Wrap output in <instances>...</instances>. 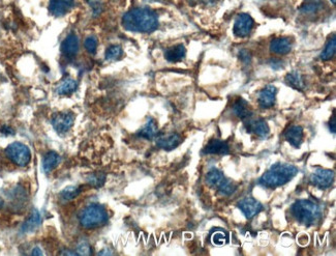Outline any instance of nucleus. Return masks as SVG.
I'll return each mask as SVG.
<instances>
[{
    "mask_svg": "<svg viewBox=\"0 0 336 256\" xmlns=\"http://www.w3.org/2000/svg\"><path fill=\"white\" fill-rule=\"evenodd\" d=\"M43 252L39 250V248H34V250L32 251V255H41Z\"/></svg>",
    "mask_w": 336,
    "mask_h": 256,
    "instance_id": "obj_38",
    "label": "nucleus"
},
{
    "mask_svg": "<svg viewBox=\"0 0 336 256\" xmlns=\"http://www.w3.org/2000/svg\"><path fill=\"white\" fill-rule=\"evenodd\" d=\"M181 142H182L181 136L176 133H173L157 138L156 145L164 150H172L176 148Z\"/></svg>",
    "mask_w": 336,
    "mask_h": 256,
    "instance_id": "obj_16",
    "label": "nucleus"
},
{
    "mask_svg": "<svg viewBox=\"0 0 336 256\" xmlns=\"http://www.w3.org/2000/svg\"><path fill=\"white\" fill-rule=\"evenodd\" d=\"M108 221V213L99 204H90L80 215V223L84 228L92 229L103 225Z\"/></svg>",
    "mask_w": 336,
    "mask_h": 256,
    "instance_id": "obj_4",
    "label": "nucleus"
},
{
    "mask_svg": "<svg viewBox=\"0 0 336 256\" xmlns=\"http://www.w3.org/2000/svg\"><path fill=\"white\" fill-rule=\"evenodd\" d=\"M331 2H332V4H334V5H335V0H331Z\"/></svg>",
    "mask_w": 336,
    "mask_h": 256,
    "instance_id": "obj_40",
    "label": "nucleus"
},
{
    "mask_svg": "<svg viewBox=\"0 0 336 256\" xmlns=\"http://www.w3.org/2000/svg\"><path fill=\"white\" fill-rule=\"evenodd\" d=\"M80 193V189L75 187V186H70V187H67L66 189L62 190L61 192V196L67 199V200H71L75 197H77Z\"/></svg>",
    "mask_w": 336,
    "mask_h": 256,
    "instance_id": "obj_30",
    "label": "nucleus"
},
{
    "mask_svg": "<svg viewBox=\"0 0 336 256\" xmlns=\"http://www.w3.org/2000/svg\"><path fill=\"white\" fill-rule=\"evenodd\" d=\"M207 183L216 188L221 194L223 195H231L233 194L237 187L234 183H232L229 179H227L220 170L218 169H212L207 173L206 176Z\"/></svg>",
    "mask_w": 336,
    "mask_h": 256,
    "instance_id": "obj_5",
    "label": "nucleus"
},
{
    "mask_svg": "<svg viewBox=\"0 0 336 256\" xmlns=\"http://www.w3.org/2000/svg\"><path fill=\"white\" fill-rule=\"evenodd\" d=\"M285 82L287 83V85H289L295 89H303V87H304L303 78L298 72L289 73L285 78Z\"/></svg>",
    "mask_w": 336,
    "mask_h": 256,
    "instance_id": "obj_25",
    "label": "nucleus"
},
{
    "mask_svg": "<svg viewBox=\"0 0 336 256\" xmlns=\"http://www.w3.org/2000/svg\"><path fill=\"white\" fill-rule=\"evenodd\" d=\"M334 176V171L319 168L310 175V183L320 189H327L333 184Z\"/></svg>",
    "mask_w": 336,
    "mask_h": 256,
    "instance_id": "obj_9",
    "label": "nucleus"
},
{
    "mask_svg": "<svg viewBox=\"0 0 336 256\" xmlns=\"http://www.w3.org/2000/svg\"><path fill=\"white\" fill-rule=\"evenodd\" d=\"M255 21L251 18L250 15L248 14H240L237 16L234 27H233V32L236 36L238 37H246L250 34L253 28H254Z\"/></svg>",
    "mask_w": 336,
    "mask_h": 256,
    "instance_id": "obj_7",
    "label": "nucleus"
},
{
    "mask_svg": "<svg viewBox=\"0 0 336 256\" xmlns=\"http://www.w3.org/2000/svg\"><path fill=\"white\" fill-rule=\"evenodd\" d=\"M74 122H75V114L71 111L56 113L52 119L53 128L59 134H64L68 132L74 125Z\"/></svg>",
    "mask_w": 336,
    "mask_h": 256,
    "instance_id": "obj_8",
    "label": "nucleus"
},
{
    "mask_svg": "<svg viewBox=\"0 0 336 256\" xmlns=\"http://www.w3.org/2000/svg\"><path fill=\"white\" fill-rule=\"evenodd\" d=\"M228 241V235L226 232H215L212 235V243L215 245H223Z\"/></svg>",
    "mask_w": 336,
    "mask_h": 256,
    "instance_id": "obj_31",
    "label": "nucleus"
},
{
    "mask_svg": "<svg viewBox=\"0 0 336 256\" xmlns=\"http://www.w3.org/2000/svg\"><path fill=\"white\" fill-rule=\"evenodd\" d=\"M233 112L236 116H238L241 120H248V119H250V115H251L249 105L247 102L243 99H238L235 102L233 105Z\"/></svg>",
    "mask_w": 336,
    "mask_h": 256,
    "instance_id": "obj_20",
    "label": "nucleus"
},
{
    "mask_svg": "<svg viewBox=\"0 0 336 256\" xmlns=\"http://www.w3.org/2000/svg\"><path fill=\"white\" fill-rule=\"evenodd\" d=\"M157 131H158V129H157V125H156L155 121L152 119H148L147 123L144 125V127L139 132V135L145 139H152L156 136Z\"/></svg>",
    "mask_w": 336,
    "mask_h": 256,
    "instance_id": "obj_23",
    "label": "nucleus"
},
{
    "mask_svg": "<svg viewBox=\"0 0 336 256\" xmlns=\"http://www.w3.org/2000/svg\"><path fill=\"white\" fill-rule=\"evenodd\" d=\"M186 55V49L182 44L167 48L164 51V58L170 63L181 62Z\"/></svg>",
    "mask_w": 336,
    "mask_h": 256,
    "instance_id": "obj_18",
    "label": "nucleus"
},
{
    "mask_svg": "<svg viewBox=\"0 0 336 256\" xmlns=\"http://www.w3.org/2000/svg\"><path fill=\"white\" fill-rule=\"evenodd\" d=\"M277 88L274 85H267L259 93V105L263 109H268L274 106L276 100Z\"/></svg>",
    "mask_w": 336,
    "mask_h": 256,
    "instance_id": "obj_12",
    "label": "nucleus"
},
{
    "mask_svg": "<svg viewBox=\"0 0 336 256\" xmlns=\"http://www.w3.org/2000/svg\"><path fill=\"white\" fill-rule=\"evenodd\" d=\"M321 9V4L318 2H308L301 7V11L305 14L317 13Z\"/></svg>",
    "mask_w": 336,
    "mask_h": 256,
    "instance_id": "obj_29",
    "label": "nucleus"
},
{
    "mask_svg": "<svg viewBox=\"0 0 336 256\" xmlns=\"http://www.w3.org/2000/svg\"><path fill=\"white\" fill-rule=\"evenodd\" d=\"M238 208L240 209V211L243 213V215L247 219L254 218L256 215H258L263 210L262 203L253 197L243 198L238 203Z\"/></svg>",
    "mask_w": 336,
    "mask_h": 256,
    "instance_id": "obj_11",
    "label": "nucleus"
},
{
    "mask_svg": "<svg viewBox=\"0 0 336 256\" xmlns=\"http://www.w3.org/2000/svg\"><path fill=\"white\" fill-rule=\"evenodd\" d=\"M76 6L75 0H50L49 12L52 16L59 18L70 13Z\"/></svg>",
    "mask_w": 336,
    "mask_h": 256,
    "instance_id": "obj_10",
    "label": "nucleus"
},
{
    "mask_svg": "<svg viewBox=\"0 0 336 256\" xmlns=\"http://www.w3.org/2000/svg\"><path fill=\"white\" fill-rule=\"evenodd\" d=\"M335 116L333 115L332 116V122L330 121V123H329V127H330V131L332 132V133H335V131H336V126H335V124H336V122H335Z\"/></svg>",
    "mask_w": 336,
    "mask_h": 256,
    "instance_id": "obj_36",
    "label": "nucleus"
},
{
    "mask_svg": "<svg viewBox=\"0 0 336 256\" xmlns=\"http://www.w3.org/2000/svg\"><path fill=\"white\" fill-rule=\"evenodd\" d=\"M335 51H336V40H335V34H333L332 38L328 41L325 49L323 50V52L321 54V60L322 61L331 60L335 54Z\"/></svg>",
    "mask_w": 336,
    "mask_h": 256,
    "instance_id": "obj_26",
    "label": "nucleus"
},
{
    "mask_svg": "<svg viewBox=\"0 0 336 256\" xmlns=\"http://www.w3.org/2000/svg\"><path fill=\"white\" fill-rule=\"evenodd\" d=\"M218 2V0H202V3H204L205 5H208V6H210V5H214V4H216Z\"/></svg>",
    "mask_w": 336,
    "mask_h": 256,
    "instance_id": "obj_37",
    "label": "nucleus"
},
{
    "mask_svg": "<svg viewBox=\"0 0 336 256\" xmlns=\"http://www.w3.org/2000/svg\"><path fill=\"white\" fill-rule=\"evenodd\" d=\"M291 213L298 223L304 226H311L321 217V210L317 203L311 200H297L291 208Z\"/></svg>",
    "mask_w": 336,
    "mask_h": 256,
    "instance_id": "obj_3",
    "label": "nucleus"
},
{
    "mask_svg": "<svg viewBox=\"0 0 336 256\" xmlns=\"http://www.w3.org/2000/svg\"><path fill=\"white\" fill-rule=\"evenodd\" d=\"M78 254H81V255H90L91 254V251H90V247L88 244L84 243L82 245L79 246V252Z\"/></svg>",
    "mask_w": 336,
    "mask_h": 256,
    "instance_id": "obj_35",
    "label": "nucleus"
},
{
    "mask_svg": "<svg viewBox=\"0 0 336 256\" xmlns=\"http://www.w3.org/2000/svg\"><path fill=\"white\" fill-rule=\"evenodd\" d=\"M203 151L206 155H228L230 152V146L226 141L212 139L207 143Z\"/></svg>",
    "mask_w": 336,
    "mask_h": 256,
    "instance_id": "obj_13",
    "label": "nucleus"
},
{
    "mask_svg": "<svg viewBox=\"0 0 336 256\" xmlns=\"http://www.w3.org/2000/svg\"><path fill=\"white\" fill-rule=\"evenodd\" d=\"M7 156L18 166H27L31 160V152L27 145L21 142H14L10 144L7 149Z\"/></svg>",
    "mask_w": 336,
    "mask_h": 256,
    "instance_id": "obj_6",
    "label": "nucleus"
},
{
    "mask_svg": "<svg viewBox=\"0 0 336 256\" xmlns=\"http://www.w3.org/2000/svg\"><path fill=\"white\" fill-rule=\"evenodd\" d=\"M122 25L132 32L150 33L158 27V16L151 9L136 8L123 15Z\"/></svg>",
    "mask_w": 336,
    "mask_h": 256,
    "instance_id": "obj_1",
    "label": "nucleus"
},
{
    "mask_svg": "<svg viewBox=\"0 0 336 256\" xmlns=\"http://www.w3.org/2000/svg\"><path fill=\"white\" fill-rule=\"evenodd\" d=\"M40 221H41V218H40V215H39L38 211L33 210L30 218L24 223V225L22 227V230L24 232H31L39 226Z\"/></svg>",
    "mask_w": 336,
    "mask_h": 256,
    "instance_id": "obj_24",
    "label": "nucleus"
},
{
    "mask_svg": "<svg viewBox=\"0 0 336 256\" xmlns=\"http://www.w3.org/2000/svg\"><path fill=\"white\" fill-rule=\"evenodd\" d=\"M79 37L76 34L68 35L61 44V51L66 56L73 57L79 52Z\"/></svg>",
    "mask_w": 336,
    "mask_h": 256,
    "instance_id": "obj_17",
    "label": "nucleus"
},
{
    "mask_svg": "<svg viewBox=\"0 0 336 256\" xmlns=\"http://www.w3.org/2000/svg\"><path fill=\"white\" fill-rule=\"evenodd\" d=\"M123 54L122 48L118 45H113L110 46L107 51H106V60L107 61H116L119 60Z\"/></svg>",
    "mask_w": 336,
    "mask_h": 256,
    "instance_id": "obj_27",
    "label": "nucleus"
},
{
    "mask_svg": "<svg viewBox=\"0 0 336 256\" xmlns=\"http://www.w3.org/2000/svg\"><path fill=\"white\" fill-rule=\"evenodd\" d=\"M60 161V157L57 152L49 151L46 153V156L43 160V169L46 173L51 172L56 166L58 165Z\"/></svg>",
    "mask_w": 336,
    "mask_h": 256,
    "instance_id": "obj_21",
    "label": "nucleus"
},
{
    "mask_svg": "<svg viewBox=\"0 0 336 256\" xmlns=\"http://www.w3.org/2000/svg\"><path fill=\"white\" fill-rule=\"evenodd\" d=\"M3 206H4V201H3L2 198H0V208H2Z\"/></svg>",
    "mask_w": 336,
    "mask_h": 256,
    "instance_id": "obj_39",
    "label": "nucleus"
},
{
    "mask_svg": "<svg viewBox=\"0 0 336 256\" xmlns=\"http://www.w3.org/2000/svg\"><path fill=\"white\" fill-rule=\"evenodd\" d=\"M77 88H78L77 81L72 78H67L57 86V88H56V92H57L59 95H68L75 92Z\"/></svg>",
    "mask_w": 336,
    "mask_h": 256,
    "instance_id": "obj_22",
    "label": "nucleus"
},
{
    "mask_svg": "<svg viewBox=\"0 0 336 256\" xmlns=\"http://www.w3.org/2000/svg\"><path fill=\"white\" fill-rule=\"evenodd\" d=\"M286 140L294 147L298 148L303 141V129L300 126H292L285 132Z\"/></svg>",
    "mask_w": 336,
    "mask_h": 256,
    "instance_id": "obj_19",
    "label": "nucleus"
},
{
    "mask_svg": "<svg viewBox=\"0 0 336 256\" xmlns=\"http://www.w3.org/2000/svg\"><path fill=\"white\" fill-rule=\"evenodd\" d=\"M239 57L244 64H249L251 61V55L249 53V51L246 49H242L239 52Z\"/></svg>",
    "mask_w": 336,
    "mask_h": 256,
    "instance_id": "obj_34",
    "label": "nucleus"
},
{
    "mask_svg": "<svg viewBox=\"0 0 336 256\" xmlns=\"http://www.w3.org/2000/svg\"><path fill=\"white\" fill-rule=\"evenodd\" d=\"M293 43L290 37H277L270 43V51L278 55L288 54L292 50Z\"/></svg>",
    "mask_w": 336,
    "mask_h": 256,
    "instance_id": "obj_14",
    "label": "nucleus"
},
{
    "mask_svg": "<svg viewBox=\"0 0 336 256\" xmlns=\"http://www.w3.org/2000/svg\"><path fill=\"white\" fill-rule=\"evenodd\" d=\"M84 47L88 53L93 54L97 49V38L94 35H89L84 41Z\"/></svg>",
    "mask_w": 336,
    "mask_h": 256,
    "instance_id": "obj_28",
    "label": "nucleus"
},
{
    "mask_svg": "<svg viewBox=\"0 0 336 256\" xmlns=\"http://www.w3.org/2000/svg\"><path fill=\"white\" fill-rule=\"evenodd\" d=\"M104 174H93L91 178H90V184H92L93 186H101L104 182Z\"/></svg>",
    "mask_w": 336,
    "mask_h": 256,
    "instance_id": "obj_33",
    "label": "nucleus"
},
{
    "mask_svg": "<svg viewBox=\"0 0 336 256\" xmlns=\"http://www.w3.org/2000/svg\"><path fill=\"white\" fill-rule=\"evenodd\" d=\"M298 173V169L288 163L272 165L260 179V184L266 188H277L286 185Z\"/></svg>",
    "mask_w": 336,
    "mask_h": 256,
    "instance_id": "obj_2",
    "label": "nucleus"
},
{
    "mask_svg": "<svg viewBox=\"0 0 336 256\" xmlns=\"http://www.w3.org/2000/svg\"><path fill=\"white\" fill-rule=\"evenodd\" d=\"M87 4L92 9L94 16H97L98 14L101 13V11H102L101 0H87Z\"/></svg>",
    "mask_w": 336,
    "mask_h": 256,
    "instance_id": "obj_32",
    "label": "nucleus"
},
{
    "mask_svg": "<svg viewBox=\"0 0 336 256\" xmlns=\"http://www.w3.org/2000/svg\"><path fill=\"white\" fill-rule=\"evenodd\" d=\"M246 127L248 132L254 133L261 138H267L270 134V128L264 120L248 119V123L246 124Z\"/></svg>",
    "mask_w": 336,
    "mask_h": 256,
    "instance_id": "obj_15",
    "label": "nucleus"
}]
</instances>
